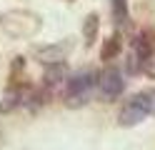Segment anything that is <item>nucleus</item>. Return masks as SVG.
<instances>
[{"label":"nucleus","mask_w":155,"mask_h":150,"mask_svg":"<svg viewBox=\"0 0 155 150\" xmlns=\"http://www.w3.org/2000/svg\"><path fill=\"white\" fill-rule=\"evenodd\" d=\"M43 28V18L33 10H8L0 15V30L10 40H28L35 38Z\"/></svg>","instance_id":"obj_1"},{"label":"nucleus","mask_w":155,"mask_h":150,"mask_svg":"<svg viewBox=\"0 0 155 150\" xmlns=\"http://www.w3.org/2000/svg\"><path fill=\"white\" fill-rule=\"evenodd\" d=\"M95 85H98V73H93V70H80V73L70 75L65 80V88H63V103L68 108L88 105Z\"/></svg>","instance_id":"obj_2"},{"label":"nucleus","mask_w":155,"mask_h":150,"mask_svg":"<svg viewBox=\"0 0 155 150\" xmlns=\"http://www.w3.org/2000/svg\"><path fill=\"white\" fill-rule=\"evenodd\" d=\"M155 115V90H143V93H135L128 103L120 110V120L118 123L123 128H133L143 123L145 118Z\"/></svg>","instance_id":"obj_3"},{"label":"nucleus","mask_w":155,"mask_h":150,"mask_svg":"<svg viewBox=\"0 0 155 150\" xmlns=\"http://www.w3.org/2000/svg\"><path fill=\"white\" fill-rule=\"evenodd\" d=\"M73 50V40H60V43H53V45H35L33 48V58L38 60L40 65H60L65 63V58L70 55Z\"/></svg>","instance_id":"obj_4"},{"label":"nucleus","mask_w":155,"mask_h":150,"mask_svg":"<svg viewBox=\"0 0 155 150\" xmlns=\"http://www.w3.org/2000/svg\"><path fill=\"white\" fill-rule=\"evenodd\" d=\"M98 88H100V93L105 98H120L123 95V90H125V78L118 68H105L103 70V75H98Z\"/></svg>","instance_id":"obj_5"},{"label":"nucleus","mask_w":155,"mask_h":150,"mask_svg":"<svg viewBox=\"0 0 155 150\" xmlns=\"http://www.w3.org/2000/svg\"><path fill=\"white\" fill-rule=\"evenodd\" d=\"M155 55V30L153 28H143L138 38H135V58L140 65H148Z\"/></svg>","instance_id":"obj_6"},{"label":"nucleus","mask_w":155,"mask_h":150,"mask_svg":"<svg viewBox=\"0 0 155 150\" xmlns=\"http://www.w3.org/2000/svg\"><path fill=\"white\" fill-rule=\"evenodd\" d=\"M123 53V40H120V33L110 35L108 40L103 43V50H100V60H105V63H110V60H115Z\"/></svg>","instance_id":"obj_7"},{"label":"nucleus","mask_w":155,"mask_h":150,"mask_svg":"<svg viewBox=\"0 0 155 150\" xmlns=\"http://www.w3.org/2000/svg\"><path fill=\"white\" fill-rule=\"evenodd\" d=\"M98 30H100V18H98V13H90L83 20V40H85V45H93L95 40H98Z\"/></svg>","instance_id":"obj_8"},{"label":"nucleus","mask_w":155,"mask_h":150,"mask_svg":"<svg viewBox=\"0 0 155 150\" xmlns=\"http://www.w3.org/2000/svg\"><path fill=\"white\" fill-rule=\"evenodd\" d=\"M113 3V18H115V25H128V20H130V13H128V0H110Z\"/></svg>","instance_id":"obj_9"}]
</instances>
